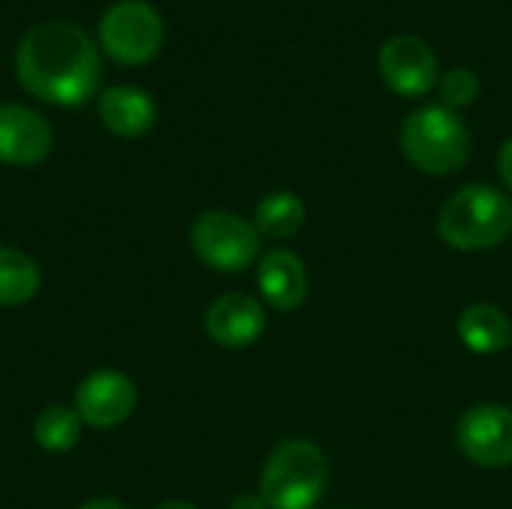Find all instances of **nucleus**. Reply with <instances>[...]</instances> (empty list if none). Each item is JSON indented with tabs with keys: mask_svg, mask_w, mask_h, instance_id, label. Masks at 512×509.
<instances>
[{
	"mask_svg": "<svg viewBox=\"0 0 512 509\" xmlns=\"http://www.w3.org/2000/svg\"><path fill=\"white\" fill-rule=\"evenodd\" d=\"M18 84L51 105H84L102 78L93 39L69 21H48L24 33L15 51Z\"/></svg>",
	"mask_w": 512,
	"mask_h": 509,
	"instance_id": "f257e3e1",
	"label": "nucleus"
},
{
	"mask_svg": "<svg viewBox=\"0 0 512 509\" xmlns=\"http://www.w3.org/2000/svg\"><path fill=\"white\" fill-rule=\"evenodd\" d=\"M510 234L512 198L486 183L456 189L438 213V237L456 252H486Z\"/></svg>",
	"mask_w": 512,
	"mask_h": 509,
	"instance_id": "f03ea898",
	"label": "nucleus"
},
{
	"mask_svg": "<svg viewBox=\"0 0 512 509\" xmlns=\"http://www.w3.org/2000/svg\"><path fill=\"white\" fill-rule=\"evenodd\" d=\"M327 456L315 441H282L264 462L261 498L270 509H312L327 489Z\"/></svg>",
	"mask_w": 512,
	"mask_h": 509,
	"instance_id": "7ed1b4c3",
	"label": "nucleus"
},
{
	"mask_svg": "<svg viewBox=\"0 0 512 509\" xmlns=\"http://www.w3.org/2000/svg\"><path fill=\"white\" fill-rule=\"evenodd\" d=\"M402 150L408 162L432 177L456 174L471 156L465 120L444 105H423L402 123Z\"/></svg>",
	"mask_w": 512,
	"mask_h": 509,
	"instance_id": "20e7f679",
	"label": "nucleus"
},
{
	"mask_svg": "<svg viewBox=\"0 0 512 509\" xmlns=\"http://www.w3.org/2000/svg\"><path fill=\"white\" fill-rule=\"evenodd\" d=\"M99 42L120 66H144L165 42L162 15L147 0H120L105 9L99 21Z\"/></svg>",
	"mask_w": 512,
	"mask_h": 509,
	"instance_id": "39448f33",
	"label": "nucleus"
},
{
	"mask_svg": "<svg viewBox=\"0 0 512 509\" xmlns=\"http://www.w3.org/2000/svg\"><path fill=\"white\" fill-rule=\"evenodd\" d=\"M192 252L219 273L246 270L261 252V234L231 210H204L189 228Z\"/></svg>",
	"mask_w": 512,
	"mask_h": 509,
	"instance_id": "423d86ee",
	"label": "nucleus"
},
{
	"mask_svg": "<svg viewBox=\"0 0 512 509\" xmlns=\"http://www.w3.org/2000/svg\"><path fill=\"white\" fill-rule=\"evenodd\" d=\"M135 405H138V387L126 372L117 369L90 372L78 384L72 399V408L81 417V423L99 432L123 426L132 417Z\"/></svg>",
	"mask_w": 512,
	"mask_h": 509,
	"instance_id": "0eeeda50",
	"label": "nucleus"
},
{
	"mask_svg": "<svg viewBox=\"0 0 512 509\" xmlns=\"http://www.w3.org/2000/svg\"><path fill=\"white\" fill-rule=\"evenodd\" d=\"M462 456L471 465L498 471L512 465V408L507 405H477L465 411L456 429Z\"/></svg>",
	"mask_w": 512,
	"mask_h": 509,
	"instance_id": "6e6552de",
	"label": "nucleus"
},
{
	"mask_svg": "<svg viewBox=\"0 0 512 509\" xmlns=\"http://www.w3.org/2000/svg\"><path fill=\"white\" fill-rule=\"evenodd\" d=\"M381 75L402 96H423L438 84V57L432 45L414 33H396L381 45Z\"/></svg>",
	"mask_w": 512,
	"mask_h": 509,
	"instance_id": "1a4fd4ad",
	"label": "nucleus"
},
{
	"mask_svg": "<svg viewBox=\"0 0 512 509\" xmlns=\"http://www.w3.org/2000/svg\"><path fill=\"white\" fill-rule=\"evenodd\" d=\"M54 147L48 120L21 102H0V162L15 168H33L45 162Z\"/></svg>",
	"mask_w": 512,
	"mask_h": 509,
	"instance_id": "9d476101",
	"label": "nucleus"
},
{
	"mask_svg": "<svg viewBox=\"0 0 512 509\" xmlns=\"http://www.w3.org/2000/svg\"><path fill=\"white\" fill-rule=\"evenodd\" d=\"M204 330L213 339V345L228 348V351H243L255 345L264 330H267V312L252 294H225L219 297L207 315H204Z\"/></svg>",
	"mask_w": 512,
	"mask_h": 509,
	"instance_id": "9b49d317",
	"label": "nucleus"
},
{
	"mask_svg": "<svg viewBox=\"0 0 512 509\" xmlns=\"http://www.w3.org/2000/svg\"><path fill=\"white\" fill-rule=\"evenodd\" d=\"M258 291L276 312H294L309 294L306 264L291 249H270L258 264Z\"/></svg>",
	"mask_w": 512,
	"mask_h": 509,
	"instance_id": "f8f14e48",
	"label": "nucleus"
},
{
	"mask_svg": "<svg viewBox=\"0 0 512 509\" xmlns=\"http://www.w3.org/2000/svg\"><path fill=\"white\" fill-rule=\"evenodd\" d=\"M102 126L117 138H141L156 123V102L147 90L135 84H117L99 96Z\"/></svg>",
	"mask_w": 512,
	"mask_h": 509,
	"instance_id": "ddd939ff",
	"label": "nucleus"
},
{
	"mask_svg": "<svg viewBox=\"0 0 512 509\" xmlns=\"http://www.w3.org/2000/svg\"><path fill=\"white\" fill-rule=\"evenodd\" d=\"M459 339L474 354H498L512 345L510 315L495 303H474L459 315Z\"/></svg>",
	"mask_w": 512,
	"mask_h": 509,
	"instance_id": "4468645a",
	"label": "nucleus"
},
{
	"mask_svg": "<svg viewBox=\"0 0 512 509\" xmlns=\"http://www.w3.org/2000/svg\"><path fill=\"white\" fill-rule=\"evenodd\" d=\"M42 288L39 264L12 246H0V309H15L30 303Z\"/></svg>",
	"mask_w": 512,
	"mask_h": 509,
	"instance_id": "2eb2a0df",
	"label": "nucleus"
},
{
	"mask_svg": "<svg viewBox=\"0 0 512 509\" xmlns=\"http://www.w3.org/2000/svg\"><path fill=\"white\" fill-rule=\"evenodd\" d=\"M252 225L258 228L261 237L288 240L306 225V204L297 192H288V189L270 192L258 201Z\"/></svg>",
	"mask_w": 512,
	"mask_h": 509,
	"instance_id": "dca6fc26",
	"label": "nucleus"
},
{
	"mask_svg": "<svg viewBox=\"0 0 512 509\" xmlns=\"http://www.w3.org/2000/svg\"><path fill=\"white\" fill-rule=\"evenodd\" d=\"M81 417L72 405H48L33 420V441L45 453H66L81 441Z\"/></svg>",
	"mask_w": 512,
	"mask_h": 509,
	"instance_id": "f3484780",
	"label": "nucleus"
},
{
	"mask_svg": "<svg viewBox=\"0 0 512 509\" xmlns=\"http://www.w3.org/2000/svg\"><path fill=\"white\" fill-rule=\"evenodd\" d=\"M477 96H480V78H477L474 69L456 66V69L444 72V78H441V99H444V108H450V111L468 108Z\"/></svg>",
	"mask_w": 512,
	"mask_h": 509,
	"instance_id": "a211bd4d",
	"label": "nucleus"
},
{
	"mask_svg": "<svg viewBox=\"0 0 512 509\" xmlns=\"http://www.w3.org/2000/svg\"><path fill=\"white\" fill-rule=\"evenodd\" d=\"M498 171H501L504 186L512 192V138L504 141V147H501V153H498Z\"/></svg>",
	"mask_w": 512,
	"mask_h": 509,
	"instance_id": "6ab92c4d",
	"label": "nucleus"
},
{
	"mask_svg": "<svg viewBox=\"0 0 512 509\" xmlns=\"http://www.w3.org/2000/svg\"><path fill=\"white\" fill-rule=\"evenodd\" d=\"M228 509H270V507L264 504V498H261V495H237Z\"/></svg>",
	"mask_w": 512,
	"mask_h": 509,
	"instance_id": "aec40b11",
	"label": "nucleus"
},
{
	"mask_svg": "<svg viewBox=\"0 0 512 509\" xmlns=\"http://www.w3.org/2000/svg\"><path fill=\"white\" fill-rule=\"evenodd\" d=\"M78 509H126L120 501L114 498H93V501H84Z\"/></svg>",
	"mask_w": 512,
	"mask_h": 509,
	"instance_id": "412c9836",
	"label": "nucleus"
},
{
	"mask_svg": "<svg viewBox=\"0 0 512 509\" xmlns=\"http://www.w3.org/2000/svg\"><path fill=\"white\" fill-rule=\"evenodd\" d=\"M153 509H195L189 501H162V504H156Z\"/></svg>",
	"mask_w": 512,
	"mask_h": 509,
	"instance_id": "4be33fe9",
	"label": "nucleus"
},
{
	"mask_svg": "<svg viewBox=\"0 0 512 509\" xmlns=\"http://www.w3.org/2000/svg\"><path fill=\"white\" fill-rule=\"evenodd\" d=\"M510 408H512V405H510Z\"/></svg>",
	"mask_w": 512,
	"mask_h": 509,
	"instance_id": "5701e85b",
	"label": "nucleus"
}]
</instances>
